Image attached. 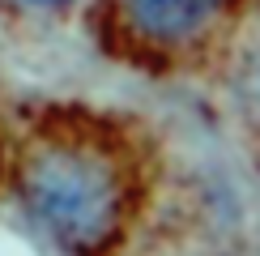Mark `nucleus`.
Segmentation results:
<instances>
[{"label": "nucleus", "mask_w": 260, "mask_h": 256, "mask_svg": "<svg viewBox=\"0 0 260 256\" xmlns=\"http://www.w3.org/2000/svg\"><path fill=\"white\" fill-rule=\"evenodd\" d=\"M226 256H260V248H235V252H226Z\"/></svg>", "instance_id": "nucleus-6"}, {"label": "nucleus", "mask_w": 260, "mask_h": 256, "mask_svg": "<svg viewBox=\"0 0 260 256\" xmlns=\"http://www.w3.org/2000/svg\"><path fill=\"white\" fill-rule=\"evenodd\" d=\"M222 90L231 103V115L247 133L260 137V26H239L231 47L222 51Z\"/></svg>", "instance_id": "nucleus-3"}, {"label": "nucleus", "mask_w": 260, "mask_h": 256, "mask_svg": "<svg viewBox=\"0 0 260 256\" xmlns=\"http://www.w3.org/2000/svg\"><path fill=\"white\" fill-rule=\"evenodd\" d=\"M9 158H13V133L0 124V197H5V188H9Z\"/></svg>", "instance_id": "nucleus-5"}, {"label": "nucleus", "mask_w": 260, "mask_h": 256, "mask_svg": "<svg viewBox=\"0 0 260 256\" xmlns=\"http://www.w3.org/2000/svg\"><path fill=\"white\" fill-rule=\"evenodd\" d=\"M9 205L56 256H115L149 201V167L124 124L99 111H47L13 133Z\"/></svg>", "instance_id": "nucleus-1"}, {"label": "nucleus", "mask_w": 260, "mask_h": 256, "mask_svg": "<svg viewBox=\"0 0 260 256\" xmlns=\"http://www.w3.org/2000/svg\"><path fill=\"white\" fill-rule=\"evenodd\" d=\"M9 5H13L17 13H26V17H64L69 9H77L81 0H9Z\"/></svg>", "instance_id": "nucleus-4"}, {"label": "nucleus", "mask_w": 260, "mask_h": 256, "mask_svg": "<svg viewBox=\"0 0 260 256\" xmlns=\"http://www.w3.org/2000/svg\"><path fill=\"white\" fill-rule=\"evenodd\" d=\"M247 0H103L107 26L141 64L218 60L243 26Z\"/></svg>", "instance_id": "nucleus-2"}]
</instances>
